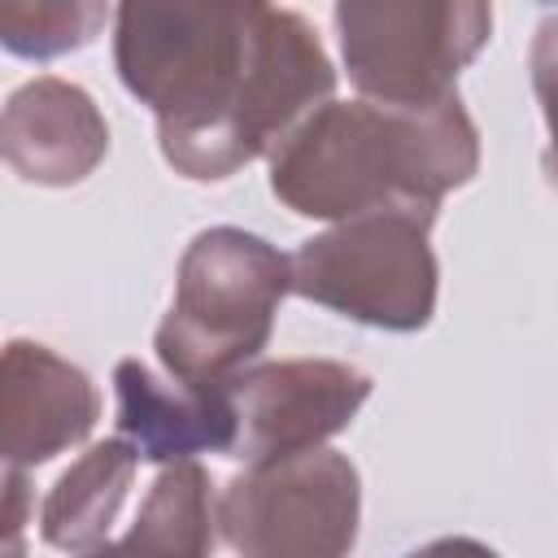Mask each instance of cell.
I'll return each instance as SVG.
<instances>
[{"label": "cell", "instance_id": "cell-3", "mask_svg": "<svg viewBox=\"0 0 558 558\" xmlns=\"http://www.w3.org/2000/svg\"><path fill=\"white\" fill-rule=\"evenodd\" d=\"M292 292V257L240 227L201 231L174 275L157 357L179 384H231L266 349Z\"/></svg>", "mask_w": 558, "mask_h": 558}, {"label": "cell", "instance_id": "cell-11", "mask_svg": "<svg viewBox=\"0 0 558 558\" xmlns=\"http://www.w3.org/2000/svg\"><path fill=\"white\" fill-rule=\"evenodd\" d=\"M140 453L113 436L92 445L48 493L44 510H39V532L52 549L65 554H87L96 545L109 541V527L126 501V488L135 480Z\"/></svg>", "mask_w": 558, "mask_h": 558}, {"label": "cell", "instance_id": "cell-12", "mask_svg": "<svg viewBox=\"0 0 558 558\" xmlns=\"http://www.w3.org/2000/svg\"><path fill=\"white\" fill-rule=\"evenodd\" d=\"M218 527V506L209 497V475L196 462L166 466L131 523L118 541L122 558H209Z\"/></svg>", "mask_w": 558, "mask_h": 558}, {"label": "cell", "instance_id": "cell-10", "mask_svg": "<svg viewBox=\"0 0 558 558\" xmlns=\"http://www.w3.org/2000/svg\"><path fill=\"white\" fill-rule=\"evenodd\" d=\"M4 161L22 183H83L109 153V126L96 100L65 78H31L4 105Z\"/></svg>", "mask_w": 558, "mask_h": 558}, {"label": "cell", "instance_id": "cell-7", "mask_svg": "<svg viewBox=\"0 0 558 558\" xmlns=\"http://www.w3.org/2000/svg\"><path fill=\"white\" fill-rule=\"evenodd\" d=\"M240 436L231 458L275 462L323 449L371 397V375L331 357L262 362L231 379Z\"/></svg>", "mask_w": 558, "mask_h": 558}, {"label": "cell", "instance_id": "cell-5", "mask_svg": "<svg viewBox=\"0 0 558 558\" xmlns=\"http://www.w3.org/2000/svg\"><path fill=\"white\" fill-rule=\"evenodd\" d=\"M340 52L362 100L423 109L453 96L458 74L488 44V4L344 0L336 4Z\"/></svg>", "mask_w": 558, "mask_h": 558}, {"label": "cell", "instance_id": "cell-15", "mask_svg": "<svg viewBox=\"0 0 558 558\" xmlns=\"http://www.w3.org/2000/svg\"><path fill=\"white\" fill-rule=\"evenodd\" d=\"M405 558H501V554L488 549L484 541H471V536H440V541L418 545V549L405 554Z\"/></svg>", "mask_w": 558, "mask_h": 558}, {"label": "cell", "instance_id": "cell-6", "mask_svg": "<svg viewBox=\"0 0 558 558\" xmlns=\"http://www.w3.org/2000/svg\"><path fill=\"white\" fill-rule=\"evenodd\" d=\"M362 480L336 449L253 462L218 497V532L235 558H349Z\"/></svg>", "mask_w": 558, "mask_h": 558}, {"label": "cell", "instance_id": "cell-9", "mask_svg": "<svg viewBox=\"0 0 558 558\" xmlns=\"http://www.w3.org/2000/svg\"><path fill=\"white\" fill-rule=\"evenodd\" d=\"M118 436L140 462L179 466L196 453H231L240 436L231 384H161L144 362L122 357L113 366Z\"/></svg>", "mask_w": 558, "mask_h": 558}, {"label": "cell", "instance_id": "cell-1", "mask_svg": "<svg viewBox=\"0 0 558 558\" xmlns=\"http://www.w3.org/2000/svg\"><path fill=\"white\" fill-rule=\"evenodd\" d=\"M113 61L122 87L157 113L161 157L201 183L275 153L336 92L314 26L275 4H122Z\"/></svg>", "mask_w": 558, "mask_h": 558}, {"label": "cell", "instance_id": "cell-14", "mask_svg": "<svg viewBox=\"0 0 558 558\" xmlns=\"http://www.w3.org/2000/svg\"><path fill=\"white\" fill-rule=\"evenodd\" d=\"M532 87L549 126V148H545V179L558 187V13H549L536 26L532 39Z\"/></svg>", "mask_w": 558, "mask_h": 558}, {"label": "cell", "instance_id": "cell-2", "mask_svg": "<svg viewBox=\"0 0 558 558\" xmlns=\"http://www.w3.org/2000/svg\"><path fill=\"white\" fill-rule=\"evenodd\" d=\"M480 170V131L453 96L423 109L318 105L275 153L270 192L301 218L349 222L375 209L432 214Z\"/></svg>", "mask_w": 558, "mask_h": 558}, {"label": "cell", "instance_id": "cell-8", "mask_svg": "<svg viewBox=\"0 0 558 558\" xmlns=\"http://www.w3.org/2000/svg\"><path fill=\"white\" fill-rule=\"evenodd\" d=\"M100 418L92 379L48 344L9 340L0 366V453L9 466H39L87 440Z\"/></svg>", "mask_w": 558, "mask_h": 558}, {"label": "cell", "instance_id": "cell-13", "mask_svg": "<svg viewBox=\"0 0 558 558\" xmlns=\"http://www.w3.org/2000/svg\"><path fill=\"white\" fill-rule=\"evenodd\" d=\"M105 17H109L105 4H4L0 39L13 57L48 61V57L92 44Z\"/></svg>", "mask_w": 558, "mask_h": 558}, {"label": "cell", "instance_id": "cell-4", "mask_svg": "<svg viewBox=\"0 0 558 558\" xmlns=\"http://www.w3.org/2000/svg\"><path fill=\"white\" fill-rule=\"evenodd\" d=\"M432 214L375 209L292 253V292L379 331H418L436 314Z\"/></svg>", "mask_w": 558, "mask_h": 558}, {"label": "cell", "instance_id": "cell-16", "mask_svg": "<svg viewBox=\"0 0 558 558\" xmlns=\"http://www.w3.org/2000/svg\"><path fill=\"white\" fill-rule=\"evenodd\" d=\"M78 558H122V554H118V541H105V545H96V549H87Z\"/></svg>", "mask_w": 558, "mask_h": 558}]
</instances>
